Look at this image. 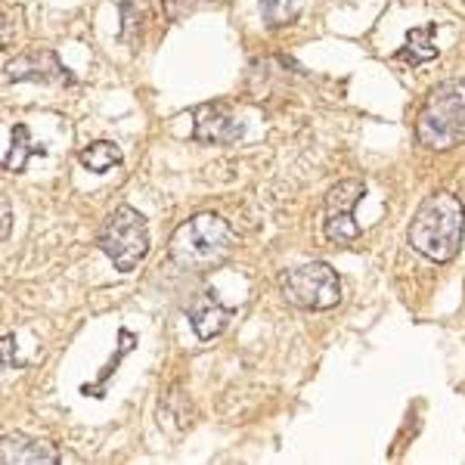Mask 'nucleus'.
Segmentation results:
<instances>
[{
    "label": "nucleus",
    "instance_id": "f257e3e1",
    "mask_svg": "<svg viewBox=\"0 0 465 465\" xmlns=\"http://www.w3.org/2000/svg\"><path fill=\"white\" fill-rule=\"evenodd\" d=\"M465 208L453 193H431L410 221V245L429 261H453L462 245Z\"/></svg>",
    "mask_w": 465,
    "mask_h": 465
},
{
    "label": "nucleus",
    "instance_id": "f03ea898",
    "mask_svg": "<svg viewBox=\"0 0 465 465\" xmlns=\"http://www.w3.org/2000/svg\"><path fill=\"white\" fill-rule=\"evenodd\" d=\"M236 245V232L223 217L217 214H196L183 221L171 232L168 254L177 267L193 270V273H208V270L221 267L232 254Z\"/></svg>",
    "mask_w": 465,
    "mask_h": 465
},
{
    "label": "nucleus",
    "instance_id": "7ed1b4c3",
    "mask_svg": "<svg viewBox=\"0 0 465 465\" xmlns=\"http://www.w3.org/2000/svg\"><path fill=\"white\" fill-rule=\"evenodd\" d=\"M416 140L434 153L465 143V78L440 81L416 115Z\"/></svg>",
    "mask_w": 465,
    "mask_h": 465
},
{
    "label": "nucleus",
    "instance_id": "20e7f679",
    "mask_svg": "<svg viewBox=\"0 0 465 465\" xmlns=\"http://www.w3.org/2000/svg\"><path fill=\"white\" fill-rule=\"evenodd\" d=\"M96 242H100L103 254H106L122 273L137 270V264L149 252V232H146L143 214L131 205H118L115 212L103 221L100 232H96Z\"/></svg>",
    "mask_w": 465,
    "mask_h": 465
},
{
    "label": "nucleus",
    "instance_id": "39448f33",
    "mask_svg": "<svg viewBox=\"0 0 465 465\" xmlns=\"http://www.w3.org/2000/svg\"><path fill=\"white\" fill-rule=\"evenodd\" d=\"M282 298L302 311H329L341 302V280L329 264L311 261V264L292 267L280 276Z\"/></svg>",
    "mask_w": 465,
    "mask_h": 465
},
{
    "label": "nucleus",
    "instance_id": "423d86ee",
    "mask_svg": "<svg viewBox=\"0 0 465 465\" xmlns=\"http://www.w3.org/2000/svg\"><path fill=\"white\" fill-rule=\"evenodd\" d=\"M366 196V183L363 180H341L332 190L326 193V208H322V232H326L329 242L335 245H348L360 236V223H357V205Z\"/></svg>",
    "mask_w": 465,
    "mask_h": 465
},
{
    "label": "nucleus",
    "instance_id": "0eeeda50",
    "mask_svg": "<svg viewBox=\"0 0 465 465\" xmlns=\"http://www.w3.org/2000/svg\"><path fill=\"white\" fill-rule=\"evenodd\" d=\"M245 134V124L236 118L227 103H205L193 112V140L199 143H236Z\"/></svg>",
    "mask_w": 465,
    "mask_h": 465
},
{
    "label": "nucleus",
    "instance_id": "6e6552de",
    "mask_svg": "<svg viewBox=\"0 0 465 465\" xmlns=\"http://www.w3.org/2000/svg\"><path fill=\"white\" fill-rule=\"evenodd\" d=\"M6 81H37V84H72V72L59 63L54 50L35 47L6 63Z\"/></svg>",
    "mask_w": 465,
    "mask_h": 465
},
{
    "label": "nucleus",
    "instance_id": "1a4fd4ad",
    "mask_svg": "<svg viewBox=\"0 0 465 465\" xmlns=\"http://www.w3.org/2000/svg\"><path fill=\"white\" fill-rule=\"evenodd\" d=\"M0 462L4 465H56L59 453L50 440L32 434H6L0 440Z\"/></svg>",
    "mask_w": 465,
    "mask_h": 465
},
{
    "label": "nucleus",
    "instance_id": "9d476101",
    "mask_svg": "<svg viewBox=\"0 0 465 465\" xmlns=\"http://www.w3.org/2000/svg\"><path fill=\"white\" fill-rule=\"evenodd\" d=\"M227 322H230V311L217 304V298L212 292H205L202 298H196V304L190 307V326L202 341L217 339V335L227 329Z\"/></svg>",
    "mask_w": 465,
    "mask_h": 465
},
{
    "label": "nucleus",
    "instance_id": "9b49d317",
    "mask_svg": "<svg viewBox=\"0 0 465 465\" xmlns=\"http://www.w3.org/2000/svg\"><path fill=\"white\" fill-rule=\"evenodd\" d=\"M438 56V44H434V25H419V28H410L407 32V41L401 47V59L407 63L419 65V63H429V59Z\"/></svg>",
    "mask_w": 465,
    "mask_h": 465
},
{
    "label": "nucleus",
    "instance_id": "f8f14e48",
    "mask_svg": "<svg viewBox=\"0 0 465 465\" xmlns=\"http://www.w3.org/2000/svg\"><path fill=\"white\" fill-rule=\"evenodd\" d=\"M78 159L87 171H94V174H106L115 164H122V149L115 143H109V140H100V143H90L87 149H81Z\"/></svg>",
    "mask_w": 465,
    "mask_h": 465
},
{
    "label": "nucleus",
    "instance_id": "ddd939ff",
    "mask_svg": "<svg viewBox=\"0 0 465 465\" xmlns=\"http://www.w3.org/2000/svg\"><path fill=\"white\" fill-rule=\"evenodd\" d=\"M44 153V146H35L32 143V134H28V127L25 124H16L13 127V143L10 149H6V171H25V164L32 155H41Z\"/></svg>",
    "mask_w": 465,
    "mask_h": 465
},
{
    "label": "nucleus",
    "instance_id": "4468645a",
    "mask_svg": "<svg viewBox=\"0 0 465 465\" xmlns=\"http://www.w3.org/2000/svg\"><path fill=\"white\" fill-rule=\"evenodd\" d=\"M295 13V0H261V16L267 25H286Z\"/></svg>",
    "mask_w": 465,
    "mask_h": 465
},
{
    "label": "nucleus",
    "instance_id": "2eb2a0df",
    "mask_svg": "<svg viewBox=\"0 0 465 465\" xmlns=\"http://www.w3.org/2000/svg\"><path fill=\"white\" fill-rule=\"evenodd\" d=\"M0 212H4V239L10 236V230H13V212H10V199H4L0 202Z\"/></svg>",
    "mask_w": 465,
    "mask_h": 465
},
{
    "label": "nucleus",
    "instance_id": "dca6fc26",
    "mask_svg": "<svg viewBox=\"0 0 465 465\" xmlns=\"http://www.w3.org/2000/svg\"><path fill=\"white\" fill-rule=\"evenodd\" d=\"M4 360H6V366L13 363V335L10 332L4 335Z\"/></svg>",
    "mask_w": 465,
    "mask_h": 465
}]
</instances>
